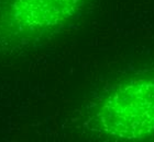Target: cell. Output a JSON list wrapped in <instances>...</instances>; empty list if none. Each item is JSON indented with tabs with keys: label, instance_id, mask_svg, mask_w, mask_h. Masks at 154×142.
Returning <instances> with one entry per match:
<instances>
[{
	"label": "cell",
	"instance_id": "6da1fadb",
	"mask_svg": "<svg viewBox=\"0 0 154 142\" xmlns=\"http://www.w3.org/2000/svg\"><path fill=\"white\" fill-rule=\"evenodd\" d=\"M103 123L113 136L135 139L154 130V82L138 80L121 85L103 106Z\"/></svg>",
	"mask_w": 154,
	"mask_h": 142
},
{
	"label": "cell",
	"instance_id": "7a4b0ae2",
	"mask_svg": "<svg viewBox=\"0 0 154 142\" xmlns=\"http://www.w3.org/2000/svg\"><path fill=\"white\" fill-rule=\"evenodd\" d=\"M79 0H30V25L48 28L67 19Z\"/></svg>",
	"mask_w": 154,
	"mask_h": 142
}]
</instances>
